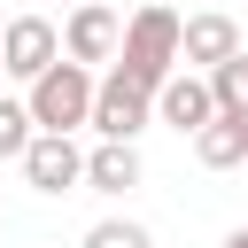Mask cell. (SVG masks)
<instances>
[{
    "label": "cell",
    "mask_w": 248,
    "mask_h": 248,
    "mask_svg": "<svg viewBox=\"0 0 248 248\" xmlns=\"http://www.w3.org/2000/svg\"><path fill=\"white\" fill-rule=\"evenodd\" d=\"M178 31H186V23H178L163 0H147V8L124 23V39H116V54H124L116 70H124L132 85H147V93H155V85L178 70Z\"/></svg>",
    "instance_id": "cell-1"
},
{
    "label": "cell",
    "mask_w": 248,
    "mask_h": 248,
    "mask_svg": "<svg viewBox=\"0 0 248 248\" xmlns=\"http://www.w3.org/2000/svg\"><path fill=\"white\" fill-rule=\"evenodd\" d=\"M93 85H101V78H93L85 62H70V54H62L54 70H39V78H31L23 108H31V124H39V132H78V124H93Z\"/></svg>",
    "instance_id": "cell-2"
},
{
    "label": "cell",
    "mask_w": 248,
    "mask_h": 248,
    "mask_svg": "<svg viewBox=\"0 0 248 248\" xmlns=\"http://www.w3.org/2000/svg\"><path fill=\"white\" fill-rule=\"evenodd\" d=\"M147 116H155V93L132 85L124 70H108V78L93 85V132H101V140H124V147H132V140L147 132Z\"/></svg>",
    "instance_id": "cell-3"
},
{
    "label": "cell",
    "mask_w": 248,
    "mask_h": 248,
    "mask_svg": "<svg viewBox=\"0 0 248 248\" xmlns=\"http://www.w3.org/2000/svg\"><path fill=\"white\" fill-rule=\"evenodd\" d=\"M16 163H23V178H31L39 194H70V186H85V155H78L70 132H31V147H23Z\"/></svg>",
    "instance_id": "cell-4"
},
{
    "label": "cell",
    "mask_w": 248,
    "mask_h": 248,
    "mask_svg": "<svg viewBox=\"0 0 248 248\" xmlns=\"http://www.w3.org/2000/svg\"><path fill=\"white\" fill-rule=\"evenodd\" d=\"M0 62H8V78H39V70H54L62 62V31L46 23V16H16L8 31H0Z\"/></svg>",
    "instance_id": "cell-5"
},
{
    "label": "cell",
    "mask_w": 248,
    "mask_h": 248,
    "mask_svg": "<svg viewBox=\"0 0 248 248\" xmlns=\"http://www.w3.org/2000/svg\"><path fill=\"white\" fill-rule=\"evenodd\" d=\"M116 39H124V23H116V8H101V0H78L70 8V23H62V54L70 62H108L116 54Z\"/></svg>",
    "instance_id": "cell-6"
},
{
    "label": "cell",
    "mask_w": 248,
    "mask_h": 248,
    "mask_svg": "<svg viewBox=\"0 0 248 248\" xmlns=\"http://www.w3.org/2000/svg\"><path fill=\"white\" fill-rule=\"evenodd\" d=\"M155 116H163L170 132H202V124L217 116V101H209V78H194V70H170V78L155 85Z\"/></svg>",
    "instance_id": "cell-7"
},
{
    "label": "cell",
    "mask_w": 248,
    "mask_h": 248,
    "mask_svg": "<svg viewBox=\"0 0 248 248\" xmlns=\"http://www.w3.org/2000/svg\"><path fill=\"white\" fill-rule=\"evenodd\" d=\"M232 54H240V23H232V16H186V31H178V62L217 70V62H232Z\"/></svg>",
    "instance_id": "cell-8"
},
{
    "label": "cell",
    "mask_w": 248,
    "mask_h": 248,
    "mask_svg": "<svg viewBox=\"0 0 248 248\" xmlns=\"http://www.w3.org/2000/svg\"><path fill=\"white\" fill-rule=\"evenodd\" d=\"M85 186H93V194H132V186H140V147L101 140V147L85 155Z\"/></svg>",
    "instance_id": "cell-9"
},
{
    "label": "cell",
    "mask_w": 248,
    "mask_h": 248,
    "mask_svg": "<svg viewBox=\"0 0 248 248\" xmlns=\"http://www.w3.org/2000/svg\"><path fill=\"white\" fill-rule=\"evenodd\" d=\"M194 155H202L209 170H240V163H248V116H209V124L194 132Z\"/></svg>",
    "instance_id": "cell-10"
},
{
    "label": "cell",
    "mask_w": 248,
    "mask_h": 248,
    "mask_svg": "<svg viewBox=\"0 0 248 248\" xmlns=\"http://www.w3.org/2000/svg\"><path fill=\"white\" fill-rule=\"evenodd\" d=\"M209 101H217V116H248V54L209 70Z\"/></svg>",
    "instance_id": "cell-11"
},
{
    "label": "cell",
    "mask_w": 248,
    "mask_h": 248,
    "mask_svg": "<svg viewBox=\"0 0 248 248\" xmlns=\"http://www.w3.org/2000/svg\"><path fill=\"white\" fill-rule=\"evenodd\" d=\"M85 248H155V240H147V225H132V217H101V225L85 232Z\"/></svg>",
    "instance_id": "cell-12"
},
{
    "label": "cell",
    "mask_w": 248,
    "mask_h": 248,
    "mask_svg": "<svg viewBox=\"0 0 248 248\" xmlns=\"http://www.w3.org/2000/svg\"><path fill=\"white\" fill-rule=\"evenodd\" d=\"M23 147H31V108L0 93V155H23Z\"/></svg>",
    "instance_id": "cell-13"
},
{
    "label": "cell",
    "mask_w": 248,
    "mask_h": 248,
    "mask_svg": "<svg viewBox=\"0 0 248 248\" xmlns=\"http://www.w3.org/2000/svg\"><path fill=\"white\" fill-rule=\"evenodd\" d=\"M225 248H248V225H240V232H232V240H225Z\"/></svg>",
    "instance_id": "cell-14"
},
{
    "label": "cell",
    "mask_w": 248,
    "mask_h": 248,
    "mask_svg": "<svg viewBox=\"0 0 248 248\" xmlns=\"http://www.w3.org/2000/svg\"><path fill=\"white\" fill-rule=\"evenodd\" d=\"M0 78H8V62H0Z\"/></svg>",
    "instance_id": "cell-15"
},
{
    "label": "cell",
    "mask_w": 248,
    "mask_h": 248,
    "mask_svg": "<svg viewBox=\"0 0 248 248\" xmlns=\"http://www.w3.org/2000/svg\"><path fill=\"white\" fill-rule=\"evenodd\" d=\"M240 170H248V163H240Z\"/></svg>",
    "instance_id": "cell-16"
}]
</instances>
